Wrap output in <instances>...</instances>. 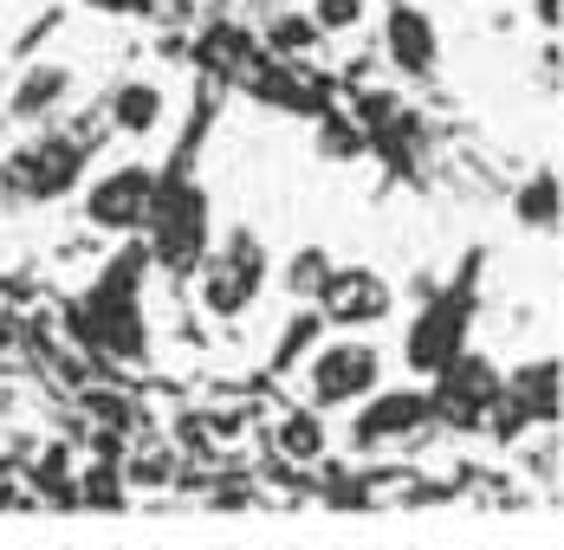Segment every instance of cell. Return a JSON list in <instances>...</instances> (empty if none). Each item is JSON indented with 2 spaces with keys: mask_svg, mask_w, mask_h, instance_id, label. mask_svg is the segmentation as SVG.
Instances as JSON below:
<instances>
[{
  "mask_svg": "<svg viewBox=\"0 0 564 550\" xmlns=\"http://www.w3.org/2000/svg\"><path fill=\"white\" fill-rule=\"evenodd\" d=\"M150 246H156V260L170 266V273H188V266H202V246H208V208H202V195L195 188H156V201H150Z\"/></svg>",
  "mask_w": 564,
  "mask_h": 550,
  "instance_id": "1",
  "label": "cell"
},
{
  "mask_svg": "<svg viewBox=\"0 0 564 550\" xmlns=\"http://www.w3.org/2000/svg\"><path fill=\"white\" fill-rule=\"evenodd\" d=\"M85 330L111 350V356H143V311H137V260H117L105 285L91 292V305H85Z\"/></svg>",
  "mask_w": 564,
  "mask_h": 550,
  "instance_id": "2",
  "label": "cell"
},
{
  "mask_svg": "<svg viewBox=\"0 0 564 550\" xmlns=\"http://www.w3.org/2000/svg\"><path fill=\"white\" fill-rule=\"evenodd\" d=\"M305 376H312V402L344 408V402H364L370 388L383 383V356H377L370 343L344 337V343H318V350H312Z\"/></svg>",
  "mask_w": 564,
  "mask_h": 550,
  "instance_id": "3",
  "label": "cell"
},
{
  "mask_svg": "<svg viewBox=\"0 0 564 550\" xmlns=\"http://www.w3.org/2000/svg\"><path fill=\"white\" fill-rule=\"evenodd\" d=\"M78 175H85V143H72V136H46V143H26L7 156V188L26 201H53Z\"/></svg>",
  "mask_w": 564,
  "mask_h": 550,
  "instance_id": "4",
  "label": "cell"
},
{
  "mask_svg": "<svg viewBox=\"0 0 564 550\" xmlns=\"http://www.w3.org/2000/svg\"><path fill=\"white\" fill-rule=\"evenodd\" d=\"M150 201H156V175L143 163H123L85 195V220L105 227V233H137L150 220Z\"/></svg>",
  "mask_w": 564,
  "mask_h": 550,
  "instance_id": "5",
  "label": "cell"
},
{
  "mask_svg": "<svg viewBox=\"0 0 564 550\" xmlns=\"http://www.w3.org/2000/svg\"><path fill=\"white\" fill-rule=\"evenodd\" d=\"M467 350V305L460 298H442V305H429L415 324H409V343H402V356L422 370V376H435L448 356Z\"/></svg>",
  "mask_w": 564,
  "mask_h": 550,
  "instance_id": "6",
  "label": "cell"
},
{
  "mask_svg": "<svg viewBox=\"0 0 564 550\" xmlns=\"http://www.w3.org/2000/svg\"><path fill=\"white\" fill-rule=\"evenodd\" d=\"M429 421V395L422 388H370L364 395V415L350 421V440L357 447H383V440H402V435H415Z\"/></svg>",
  "mask_w": 564,
  "mask_h": 550,
  "instance_id": "7",
  "label": "cell"
},
{
  "mask_svg": "<svg viewBox=\"0 0 564 550\" xmlns=\"http://www.w3.org/2000/svg\"><path fill=\"white\" fill-rule=\"evenodd\" d=\"M318 298H325V318L332 324H377L390 311V285L364 266H344V273L318 278Z\"/></svg>",
  "mask_w": 564,
  "mask_h": 550,
  "instance_id": "8",
  "label": "cell"
},
{
  "mask_svg": "<svg viewBox=\"0 0 564 550\" xmlns=\"http://www.w3.org/2000/svg\"><path fill=\"white\" fill-rule=\"evenodd\" d=\"M208 311L215 318H234V311H247L253 305V292H260V253L247 246V240H234V253L221 260H208Z\"/></svg>",
  "mask_w": 564,
  "mask_h": 550,
  "instance_id": "9",
  "label": "cell"
},
{
  "mask_svg": "<svg viewBox=\"0 0 564 550\" xmlns=\"http://www.w3.org/2000/svg\"><path fill=\"white\" fill-rule=\"evenodd\" d=\"M383 40H390V58L402 65V72H429V65H435V53H442L435 26H429L415 7H395V13H390V33H383Z\"/></svg>",
  "mask_w": 564,
  "mask_h": 550,
  "instance_id": "10",
  "label": "cell"
},
{
  "mask_svg": "<svg viewBox=\"0 0 564 550\" xmlns=\"http://www.w3.org/2000/svg\"><path fill=\"white\" fill-rule=\"evenodd\" d=\"M512 402L525 408V421H558V356H545V363H525L519 376H512Z\"/></svg>",
  "mask_w": 564,
  "mask_h": 550,
  "instance_id": "11",
  "label": "cell"
},
{
  "mask_svg": "<svg viewBox=\"0 0 564 550\" xmlns=\"http://www.w3.org/2000/svg\"><path fill=\"white\" fill-rule=\"evenodd\" d=\"M519 220H525V227H539V233H552V227H558V175H552V168H539V175L519 188Z\"/></svg>",
  "mask_w": 564,
  "mask_h": 550,
  "instance_id": "12",
  "label": "cell"
},
{
  "mask_svg": "<svg viewBox=\"0 0 564 550\" xmlns=\"http://www.w3.org/2000/svg\"><path fill=\"white\" fill-rule=\"evenodd\" d=\"M156 117H163V91H156V85H123V91H117V123H123L130 136L156 130Z\"/></svg>",
  "mask_w": 564,
  "mask_h": 550,
  "instance_id": "13",
  "label": "cell"
},
{
  "mask_svg": "<svg viewBox=\"0 0 564 550\" xmlns=\"http://www.w3.org/2000/svg\"><path fill=\"white\" fill-rule=\"evenodd\" d=\"M280 453H292V460H318L325 453V428H318V415H285L280 421Z\"/></svg>",
  "mask_w": 564,
  "mask_h": 550,
  "instance_id": "14",
  "label": "cell"
},
{
  "mask_svg": "<svg viewBox=\"0 0 564 550\" xmlns=\"http://www.w3.org/2000/svg\"><path fill=\"white\" fill-rule=\"evenodd\" d=\"M318 324H325L318 311H299V318H292V330L280 337V350H273V370H292V363H299V356L318 343Z\"/></svg>",
  "mask_w": 564,
  "mask_h": 550,
  "instance_id": "15",
  "label": "cell"
},
{
  "mask_svg": "<svg viewBox=\"0 0 564 550\" xmlns=\"http://www.w3.org/2000/svg\"><path fill=\"white\" fill-rule=\"evenodd\" d=\"M364 20V0H312V26L318 33H350Z\"/></svg>",
  "mask_w": 564,
  "mask_h": 550,
  "instance_id": "16",
  "label": "cell"
},
{
  "mask_svg": "<svg viewBox=\"0 0 564 550\" xmlns=\"http://www.w3.org/2000/svg\"><path fill=\"white\" fill-rule=\"evenodd\" d=\"M58 91H65V72H40V78H33V85L13 98V105H20V110H40V105H53Z\"/></svg>",
  "mask_w": 564,
  "mask_h": 550,
  "instance_id": "17",
  "label": "cell"
},
{
  "mask_svg": "<svg viewBox=\"0 0 564 550\" xmlns=\"http://www.w3.org/2000/svg\"><path fill=\"white\" fill-rule=\"evenodd\" d=\"M318 278H325V253H299L292 273H285V285H292V292H318Z\"/></svg>",
  "mask_w": 564,
  "mask_h": 550,
  "instance_id": "18",
  "label": "cell"
},
{
  "mask_svg": "<svg viewBox=\"0 0 564 550\" xmlns=\"http://www.w3.org/2000/svg\"><path fill=\"white\" fill-rule=\"evenodd\" d=\"M85 480H91V486H85V498H91V505H117V486H111V473H105V466H91Z\"/></svg>",
  "mask_w": 564,
  "mask_h": 550,
  "instance_id": "19",
  "label": "cell"
},
{
  "mask_svg": "<svg viewBox=\"0 0 564 550\" xmlns=\"http://www.w3.org/2000/svg\"><path fill=\"white\" fill-rule=\"evenodd\" d=\"M539 20H545V26H558V0H539Z\"/></svg>",
  "mask_w": 564,
  "mask_h": 550,
  "instance_id": "20",
  "label": "cell"
},
{
  "mask_svg": "<svg viewBox=\"0 0 564 550\" xmlns=\"http://www.w3.org/2000/svg\"><path fill=\"white\" fill-rule=\"evenodd\" d=\"M98 7H123V0H98Z\"/></svg>",
  "mask_w": 564,
  "mask_h": 550,
  "instance_id": "21",
  "label": "cell"
}]
</instances>
